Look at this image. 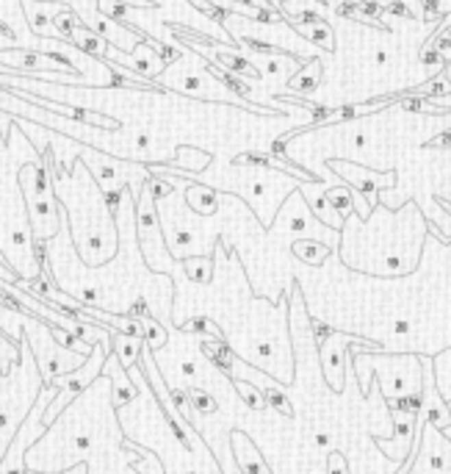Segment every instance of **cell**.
Returning <instances> with one entry per match:
<instances>
[{
	"mask_svg": "<svg viewBox=\"0 0 451 474\" xmlns=\"http://www.w3.org/2000/svg\"><path fill=\"white\" fill-rule=\"evenodd\" d=\"M20 175H23L20 183H23L25 197H28V211H31V222H34V236L45 241V239H50L58 230V222H61V209H58V202L50 194V178L36 164L23 167Z\"/></svg>",
	"mask_w": 451,
	"mask_h": 474,
	"instance_id": "6da1fadb",
	"label": "cell"
},
{
	"mask_svg": "<svg viewBox=\"0 0 451 474\" xmlns=\"http://www.w3.org/2000/svg\"><path fill=\"white\" fill-rule=\"evenodd\" d=\"M61 388L56 386V383H47V388L36 396V402H34V408H31V416H28V422L23 425V430H20V436H14V441H12V447H9V452L0 458V474H25L23 471V452L45 433V422H42V416H45V411H47V405L56 399V394H58Z\"/></svg>",
	"mask_w": 451,
	"mask_h": 474,
	"instance_id": "7a4b0ae2",
	"label": "cell"
},
{
	"mask_svg": "<svg viewBox=\"0 0 451 474\" xmlns=\"http://www.w3.org/2000/svg\"><path fill=\"white\" fill-rule=\"evenodd\" d=\"M136 230H138V244H141L144 261L153 269H161V263H158V250H161L158 214H156V200H153V194H149L147 189L141 191L138 209H136Z\"/></svg>",
	"mask_w": 451,
	"mask_h": 474,
	"instance_id": "3957f363",
	"label": "cell"
},
{
	"mask_svg": "<svg viewBox=\"0 0 451 474\" xmlns=\"http://www.w3.org/2000/svg\"><path fill=\"white\" fill-rule=\"evenodd\" d=\"M103 61H117V64L127 67L130 73H136V75H141V78H147V81L158 78V75L164 73V67H167V61H164V58L158 56V50L153 47V39H141L130 53H119V50L108 47V53H106Z\"/></svg>",
	"mask_w": 451,
	"mask_h": 474,
	"instance_id": "277c9868",
	"label": "cell"
},
{
	"mask_svg": "<svg viewBox=\"0 0 451 474\" xmlns=\"http://www.w3.org/2000/svg\"><path fill=\"white\" fill-rule=\"evenodd\" d=\"M103 366H106V350L100 347V350H92V364L86 366V369H81V372H75V375H61V377H56L53 383L61 388V391H66V394H72V396H78L97 375H103Z\"/></svg>",
	"mask_w": 451,
	"mask_h": 474,
	"instance_id": "5b68a950",
	"label": "cell"
},
{
	"mask_svg": "<svg viewBox=\"0 0 451 474\" xmlns=\"http://www.w3.org/2000/svg\"><path fill=\"white\" fill-rule=\"evenodd\" d=\"M103 375H114V405H117V408H122V405H127L130 399H136L138 388L130 383L127 369L119 364V358H117L114 353H111V355H106Z\"/></svg>",
	"mask_w": 451,
	"mask_h": 474,
	"instance_id": "8992f818",
	"label": "cell"
},
{
	"mask_svg": "<svg viewBox=\"0 0 451 474\" xmlns=\"http://www.w3.org/2000/svg\"><path fill=\"white\" fill-rule=\"evenodd\" d=\"M23 9H25V20H28V25H31V31L34 34H47V25L66 9V3H36V0H23L20 3Z\"/></svg>",
	"mask_w": 451,
	"mask_h": 474,
	"instance_id": "52a82bcc",
	"label": "cell"
},
{
	"mask_svg": "<svg viewBox=\"0 0 451 474\" xmlns=\"http://www.w3.org/2000/svg\"><path fill=\"white\" fill-rule=\"evenodd\" d=\"M66 45H75V47H81L84 53H89V56H95V58H106V53H108V42L95 31V28H89L86 23H81V25H75L72 31H69V42Z\"/></svg>",
	"mask_w": 451,
	"mask_h": 474,
	"instance_id": "ba28073f",
	"label": "cell"
},
{
	"mask_svg": "<svg viewBox=\"0 0 451 474\" xmlns=\"http://www.w3.org/2000/svg\"><path fill=\"white\" fill-rule=\"evenodd\" d=\"M111 338H114V355L130 372L138 364V355L144 350V342H141V338H136V335H127V333H114Z\"/></svg>",
	"mask_w": 451,
	"mask_h": 474,
	"instance_id": "9c48e42d",
	"label": "cell"
},
{
	"mask_svg": "<svg viewBox=\"0 0 451 474\" xmlns=\"http://www.w3.org/2000/svg\"><path fill=\"white\" fill-rule=\"evenodd\" d=\"M291 25H293L299 34H305L308 42L324 45V50H332V47H335V34H332V28H330L327 20H321V23H291Z\"/></svg>",
	"mask_w": 451,
	"mask_h": 474,
	"instance_id": "30bf717a",
	"label": "cell"
},
{
	"mask_svg": "<svg viewBox=\"0 0 451 474\" xmlns=\"http://www.w3.org/2000/svg\"><path fill=\"white\" fill-rule=\"evenodd\" d=\"M186 200H188V206L194 209V211H199V214H213L216 209H219V194L213 191V189H208V186H188V191H186Z\"/></svg>",
	"mask_w": 451,
	"mask_h": 474,
	"instance_id": "8fae6325",
	"label": "cell"
},
{
	"mask_svg": "<svg viewBox=\"0 0 451 474\" xmlns=\"http://www.w3.org/2000/svg\"><path fill=\"white\" fill-rule=\"evenodd\" d=\"M293 255L299 258V261H305V263H310V266H319L327 255H330V247L327 244H321V241H310V239H302V241H293Z\"/></svg>",
	"mask_w": 451,
	"mask_h": 474,
	"instance_id": "7c38bea8",
	"label": "cell"
},
{
	"mask_svg": "<svg viewBox=\"0 0 451 474\" xmlns=\"http://www.w3.org/2000/svg\"><path fill=\"white\" fill-rule=\"evenodd\" d=\"M183 269H186V275L194 281V283H210L213 278V258L210 255H197V258H186L183 261Z\"/></svg>",
	"mask_w": 451,
	"mask_h": 474,
	"instance_id": "4fadbf2b",
	"label": "cell"
},
{
	"mask_svg": "<svg viewBox=\"0 0 451 474\" xmlns=\"http://www.w3.org/2000/svg\"><path fill=\"white\" fill-rule=\"evenodd\" d=\"M319 78H321V70H319V61H308V70H296V75L291 78V89H299V92H316L319 89Z\"/></svg>",
	"mask_w": 451,
	"mask_h": 474,
	"instance_id": "5bb4252c",
	"label": "cell"
},
{
	"mask_svg": "<svg viewBox=\"0 0 451 474\" xmlns=\"http://www.w3.org/2000/svg\"><path fill=\"white\" fill-rule=\"evenodd\" d=\"M324 200H327V206L338 214V217H346L349 211H352V202H354V194L341 183V186H335V189H330L327 194H324Z\"/></svg>",
	"mask_w": 451,
	"mask_h": 474,
	"instance_id": "9a60e30c",
	"label": "cell"
},
{
	"mask_svg": "<svg viewBox=\"0 0 451 474\" xmlns=\"http://www.w3.org/2000/svg\"><path fill=\"white\" fill-rule=\"evenodd\" d=\"M141 333H144V347L147 350H158V347L167 344V330L153 316H144L141 319Z\"/></svg>",
	"mask_w": 451,
	"mask_h": 474,
	"instance_id": "2e32d148",
	"label": "cell"
},
{
	"mask_svg": "<svg viewBox=\"0 0 451 474\" xmlns=\"http://www.w3.org/2000/svg\"><path fill=\"white\" fill-rule=\"evenodd\" d=\"M186 391H188V399H191V408H194V411H199V414H205V416H210V414H216V411H219L216 399H213V396H210L205 388L188 386Z\"/></svg>",
	"mask_w": 451,
	"mask_h": 474,
	"instance_id": "e0dca14e",
	"label": "cell"
},
{
	"mask_svg": "<svg viewBox=\"0 0 451 474\" xmlns=\"http://www.w3.org/2000/svg\"><path fill=\"white\" fill-rule=\"evenodd\" d=\"M180 330H186V333H199V335H205V338H221L219 327H216V324H213L208 316H194V319L183 322V324H180Z\"/></svg>",
	"mask_w": 451,
	"mask_h": 474,
	"instance_id": "ac0fdd59",
	"label": "cell"
},
{
	"mask_svg": "<svg viewBox=\"0 0 451 474\" xmlns=\"http://www.w3.org/2000/svg\"><path fill=\"white\" fill-rule=\"evenodd\" d=\"M260 394L266 396V405H271V408H277V411L285 414V416H293V405L285 399V394H282L280 388H274V386H263Z\"/></svg>",
	"mask_w": 451,
	"mask_h": 474,
	"instance_id": "d6986e66",
	"label": "cell"
},
{
	"mask_svg": "<svg viewBox=\"0 0 451 474\" xmlns=\"http://www.w3.org/2000/svg\"><path fill=\"white\" fill-rule=\"evenodd\" d=\"M233 383H236V388H239V394H241V399L249 405L252 411H263L266 408V402L260 399V394H258V388L252 386V383H247V380H239V377H233Z\"/></svg>",
	"mask_w": 451,
	"mask_h": 474,
	"instance_id": "ffe728a7",
	"label": "cell"
},
{
	"mask_svg": "<svg viewBox=\"0 0 451 474\" xmlns=\"http://www.w3.org/2000/svg\"><path fill=\"white\" fill-rule=\"evenodd\" d=\"M144 189L149 191V194H153V200H164L167 194H172V183L169 180H164V178H153V175H147L144 178Z\"/></svg>",
	"mask_w": 451,
	"mask_h": 474,
	"instance_id": "44dd1931",
	"label": "cell"
},
{
	"mask_svg": "<svg viewBox=\"0 0 451 474\" xmlns=\"http://www.w3.org/2000/svg\"><path fill=\"white\" fill-rule=\"evenodd\" d=\"M310 330H313V338H316V344H319V350L330 342L332 335H338V330L335 327H330V324H324V322H319V319H310Z\"/></svg>",
	"mask_w": 451,
	"mask_h": 474,
	"instance_id": "7402d4cb",
	"label": "cell"
},
{
	"mask_svg": "<svg viewBox=\"0 0 451 474\" xmlns=\"http://www.w3.org/2000/svg\"><path fill=\"white\" fill-rule=\"evenodd\" d=\"M421 64L424 67H435V64H446V56L437 50V47H432L429 42L424 45V50H421Z\"/></svg>",
	"mask_w": 451,
	"mask_h": 474,
	"instance_id": "603a6c76",
	"label": "cell"
},
{
	"mask_svg": "<svg viewBox=\"0 0 451 474\" xmlns=\"http://www.w3.org/2000/svg\"><path fill=\"white\" fill-rule=\"evenodd\" d=\"M448 92H451V84H446L443 78H437V81H429V84H426V89H424L421 95H424V97H432V100H435V97H440V95H448Z\"/></svg>",
	"mask_w": 451,
	"mask_h": 474,
	"instance_id": "cb8c5ba5",
	"label": "cell"
},
{
	"mask_svg": "<svg viewBox=\"0 0 451 474\" xmlns=\"http://www.w3.org/2000/svg\"><path fill=\"white\" fill-rule=\"evenodd\" d=\"M149 145H153V139H149V133H136V137H133V147H136L138 153H144Z\"/></svg>",
	"mask_w": 451,
	"mask_h": 474,
	"instance_id": "d4e9b609",
	"label": "cell"
},
{
	"mask_svg": "<svg viewBox=\"0 0 451 474\" xmlns=\"http://www.w3.org/2000/svg\"><path fill=\"white\" fill-rule=\"evenodd\" d=\"M0 39H17V31L6 20H0Z\"/></svg>",
	"mask_w": 451,
	"mask_h": 474,
	"instance_id": "484cf974",
	"label": "cell"
},
{
	"mask_svg": "<svg viewBox=\"0 0 451 474\" xmlns=\"http://www.w3.org/2000/svg\"><path fill=\"white\" fill-rule=\"evenodd\" d=\"M426 147H451V130H446L440 139H435V142H429Z\"/></svg>",
	"mask_w": 451,
	"mask_h": 474,
	"instance_id": "4316f807",
	"label": "cell"
},
{
	"mask_svg": "<svg viewBox=\"0 0 451 474\" xmlns=\"http://www.w3.org/2000/svg\"><path fill=\"white\" fill-rule=\"evenodd\" d=\"M388 61H391L388 50H377V53H374V64H377V67H388Z\"/></svg>",
	"mask_w": 451,
	"mask_h": 474,
	"instance_id": "83f0119b",
	"label": "cell"
},
{
	"mask_svg": "<svg viewBox=\"0 0 451 474\" xmlns=\"http://www.w3.org/2000/svg\"><path fill=\"white\" fill-rule=\"evenodd\" d=\"M183 375H186V377H197V366L186 361V364H183Z\"/></svg>",
	"mask_w": 451,
	"mask_h": 474,
	"instance_id": "f1b7e54d",
	"label": "cell"
},
{
	"mask_svg": "<svg viewBox=\"0 0 451 474\" xmlns=\"http://www.w3.org/2000/svg\"><path fill=\"white\" fill-rule=\"evenodd\" d=\"M393 330H396V333H410V322H396Z\"/></svg>",
	"mask_w": 451,
	"mask_h": 474,
	"instance_id": "f546056e",
	"label": "cell"
},
{
	"mask_svg": "<svg viewBox=\"0 0 451 474\" xmlns=\"http://www.w3.org/2000/svg\"><path fill=\"white\" fill-rule=\"evenodd\" d=\"M316 444H319V447H327V444H330V433H319V436H316Z\"/></svg>",
	"mask_w": 451,
	"mask_h": 474,
	"instance_id": "4dcf8cb0",
	"label": "cell"
},
{
	"mask_svg": "<svg viewBox=\"0 0 451 474\" xmlns=\"http://www.w3.org/2000/svg\"><path fill=\"white\" fill-rule=\"evenodd\" d=\"M432 469H443V458L440 455H432Z\"/></svg>",
	"mask_w": 451,
	"mask_h": 474,
	"instance_id": "1f68e13d",
	"label": "cell"
}]
</instances>
